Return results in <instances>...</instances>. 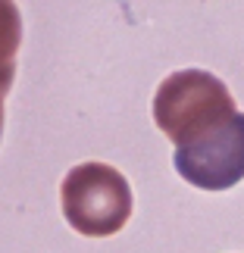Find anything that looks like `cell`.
Masks as SVG:
<instances>
[{"label":"cell","mask_w":244,"mask_h":253,"mask_svg":"<svg viewBox=\"0 0 244 253\" xmlns=\"http://www.w3.org/2000/svg\"><path fill=\"white\" fill-rule=\"evenodd\" d=\"M238 113L229 87L203 69L172 72L153 97V122L175 147Z\"/></svg>","instance_id":"6da1fadb"},{"label":"cell","mask_w":244,"mask_h":253,"mask_svg":"<svg viewBox=\"0 0 244 253\" xmlns=\"http://www.w3.org/2000/svg\"><path fill=\"white\" fill-rule=\"evenodd\" d=\"M63 216L85 238H110L132 216V188L119 169L82 163L63 178Z\"/></svg>","instance_id":"7a4b0ae2"},{"label":"cell","mask_w":244,"mask_h":253,"mask_svg":"<svg viewBox=\"0 0 244 253\" xmlns=\"http://www.w3.org/2000/svg\"><path fill=\"white\" fill-rule=\"evenodd\" d=\"M175 172L200 191H229L244 181V113H232L213 128L175 147Z\"/></svg>","instance_id":"3957f363"},{"label":"cell","mask_w":244,"mask_h":253,"mask_svg":"<svg viewBox=\"0 0 244 253\" xmlns=\"http://www.w3.org/2000/svg\"><path fill=\"white\" fill-rule=\"evenodd\" d=\"M22 44V16L16 0H0V94H6L16 79V53Z\"/></svg>","instance_id":"277c9868"},{"label":"cell","mask_w":244,"mask_h":253,"mask_svg":"<svg viewBox=\"0 0 244 253\" xmlns=\"http://www.w3.org/2000/svg\"><path fill=\"white\" fill-rule=\"evenodd\" d=\"M3 97L6 94H0V134H3Z\"/></svg>","instance_id":"5b68a950"}]
</instances>
